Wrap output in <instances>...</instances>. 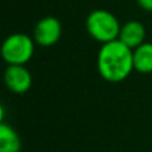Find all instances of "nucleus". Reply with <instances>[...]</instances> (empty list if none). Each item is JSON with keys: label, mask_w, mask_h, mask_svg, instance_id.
I'll list each match as a JSON object with an SVG mask.
<instances>
[{"label": "nucleus", "mask_w": 152, "mask_h": 152, "mask_svg": "<svg viewBox=\"0 0 152 152\" xmlns=\"http://www.w3.org/2000/svg\"><path fill=\"white\" fill-rule=\"evenodd\" d=\"M134 67L140 74H152V43H143L134 50Z\"/></svg>", "instance_id": "nucleus-8"}, {"label": "nucleus", "mask_w": 152, "mask_h": 152, "mask_svg": "<svg viewBox=\"0 0 152 152\" xmlns=\"http://www.w3.org/2000/svg\"><path fill=\"white\" fill-rule=\"evenodd\" d=\"M4 84L13 94H26L32 86V75L26 66H8L4 71Z\"/></svg>", "instance_id": "nucleus-5"}, {"label": "nucleus", "mask_w": 152, "mask_h": 152, "mask_svg": "<svg viewBox=\"0 0 152 152\" xmlns=\"http://www.w3.org/2000/svg\"><path fill=\"white\" fill-rule=\"evenodd\" d=\"M120 28L118 18L107 10H95L86 19L87 32L102 44L119 39Z\"/></svg>", "instance_id": "nucleus-2"}, {"label": "nucleus", "mask_w": 152, "mask_h": 152, "mask_svg": "<svg viewBox=\"0 0 152 152\" xmlns=\"http://www.w3.org/2000/svg\"><path fill=\"white\" fill-rule=\"evenodd\" d=\"M21 139L7 123L0 124V152H20Z\"/></svg>", "instance_id": "nucleus-7"}, {"label": "nucleus", "mask_w": 152, "mask_h": 152, "mask_svg": "<svg viewBox=\"0 0 152 152\" xmlns=\"http://www.w3.org/2000/svg\"><path fill=\"white\" fill-rule=\"evenodd\" d=\"M61 37V24L53 16L40 19L34 28V40L40 47H52Z\"/></svg>", "instance_id": "nucleus-4"}, {"label": "nucleus", "mask_w": 152, "mask_h": 152, "mask_svg": "<svg viewBox=\"0 0 152 152\" xmlns=\"http://www.w3.org/2000/svg\"><path fill=\"white\" fill-rule=\"evenodd\" d=\"M97 71L105 81L120 83L126 80L134 67V50L119 39L102 44L96 59Z\"/></svg>", "instance_id": "nucleus-1"}, {"label": "nucleus", "mask_w": 152, "mask_h": 152, "mask_svg": "<svg viewBox=\"0 0 152 152\" xmlns=\"http://www.w3.org/2000/svg\"><path fill=\"white\" fill-rule=\"evenodd\" d=\"M34 37L26 34H12L1 44V58L8 66H26L35 52Z\"/></svg>", "instance_id": "nucleus-3"}, {"label": "nucleus", "mask_w": 152, "mask_h": 152, "mask_svg": "<svg viewBox=\"0 0 152 152\" xmlns=\"http://www.w3.org/2000/svg\"><path fill=\"white\" fill-rule=\"evenodd\" d=\"M136 1L142 10L147 11V12H152V0H136Z\"/></svg>", "instance_id": "nucleus-9"}, {"label": "nucleus", "mask_w": 152, "mask_h": 152, "mask_svg": "<svg viewBox=\"0 0 152 152\" xmlns=\"http://www.w3.org/2000/svg\"><path fill=\"white\" fill-rule=\"evenodd\" d=\"M145 39V28L140 21L136 20H129L124 23L120 28V34H119V40L121 43L129 47L131 50H135L139 45L144 43Z\"/></svg>", "instance_id": "nucleus-6"}]
</instances>
